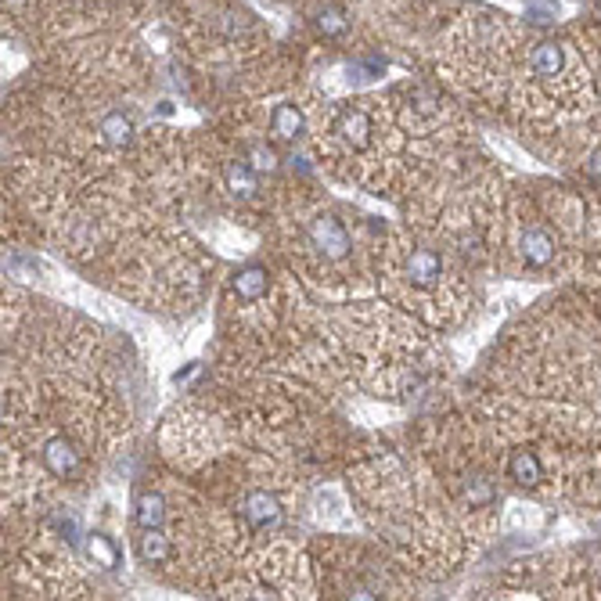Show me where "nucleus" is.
Segmentation results:
<instances>
[{
    "mask_svg": "<svg viewBox=\"0 0 601 601\" xmlns=\"http://www.w3.org/2000/svg\"><path fill=\"white\" fill-rule=\"evenodd\" d=\"M43 465L54 472V476H72L76 468H79V454L65 443V439H51L47 447H43Z\"/></svg>",
    "mask_w": 601,
    "mask_h": 601,
    "instance_id": "obj_8",
    "label": "nucleus"
},
{
    "mask_svg": "<svg viewBox=\"0 0 601 601\" xmlns=\"http://www.w3.org/2000/svg\"><path fill=\"white\" fill-rule=\"evenodd\" d=\"M162 519H166L162 497H159V494H144V497L137 501V526H141V530H159Z\"/></svg>",
    "mask_w": 601,
    "mask_h": 601,
    "instance_id": "obj_12",
    "label": "nucleus"
},
{
    "mask_svg": "<svg viewBox=\"0 0 601 601\" xmlns=\"http://www.w3.org/2000/svg\"><path fill=\"white\" fill-rule=\"evenodd\" d=\"M224 180H227L231 195L253 199V191H256V170H253V166H245V162H231V166L224 170Z\"/></svg>",
    "mask_w": 601,
    "mask_h": 601,
    "instance_id": "obj_11",
    "label": "nucleus"
},
{
    "mask_svg": "<svg viewBox=\"0 0 601 601\" xmlns=\"http://www.w3.org/2000/svg\"><path fill=\"white\" fill-rule=\"evenodd\" d=\"M310 238H313V245H317L324 256H331V260H342V256L349 253V235H346V227H342L335 217H317V220L310 224Z\"/></svg>",
    "mask_w": 601,
    "mask_h": 601,
    "instance_id": "obj_1",
    "label": "nucleus"
},
{
    "mask_svg": "<svg viewBox=\"0 0 601 601\" xmlns=\"http://www.w3.org/2000/svg\"><path fill=\"white\" fill-rule=\"evenodd\" d=\"M302 112L300 105H278L274 108V116H271V134L278 137V141H296L302 134Z\"/></svg>",
    "mask_w": 601,
    "mask_h": 601,
    "instance_id": "obj_10",
    "label": "nucleus"
},
{
    "mask_svg": "<svg viewBox=\"0 0 601 601\" xmlns=\"http://www.w3.org/2000/svg\"><path fill=\"white\" fill-rule=\"evenodd\" d=\"M439 274H443V260L432 253V249H418V253H411V260H407V278H411V285H436L439 282Z\"/></svg>",
    "mask_w": 601,
    "mask_h": 601,
    "instance_id": "obj_4",
    "label": "nucleus"
},
{
    "mask_svg": "<svg viewBox=\"0 0 601 601\" xmlns=\"http://www.w3.org/2000/svg\"><path fill=\"white\" fill-rule=\"evenodd\" d=\"M137 551H141V559H144V562L159 566V562H166V559H170V541H166V533H162V530H144V537H141Z\"/></svg>",
    "mask_w": 601,
    "mask_h": 601,
    "instance_id": "obj_13",
    "label": "nucleus"
},
{
    "mask_svg": "<svg viewBox=\"0 0 601 601\" xmlns=\"http://www.w3.org/2000/svg\"><path fill=\"white\" fill-rule=\"evenodd\" d=\"M598 11H601V0H598Z\"/></svg>",
    "mask_w": 601,
    "mask_h": 601,
    "instance_id": "obj_19",
    "label": "nucleus"
},
{
    "mask_svg": "<svg viewBox=\"0 0 601 601\" xmlns=\"http://www.w3.org/2000/svg\"><path fill=\"white\" fill-rule=\"evenodd\" d=\"M335 134H338L349 148H364V144H367V134H371V119H367L360 108H346V112H338V119H335Z\"/></svg>",
    "mask_w": 601,
    "mask_h": 601,
    "instance_id": "obj_3",
    "label": "nucleus"
},
{
    "mask_svg": "<svg viewBox=\"0 0 601 601\" xmlns=\"http://www.w3.org/2000/svg\"><path fill=\"white\" fill-rule=\"evenodd\" d=\"M130 134H134V123H130V116H123V112H112V116H105L101 119V137L108 141V144H126L130 141Z\"/></svg>",
    "mask_w": 601,
    "mask_h": 601,
    "instance_id": "obj_16",
    "label": "nucleus"
},
{
    "mask_svg": "<svg viewBox=\"0 0 601 601\" xmlns=\"http://www.w3.org/2000/svg\"><path fill=\"white\" fill-rule=\"evenodd\" d=\"M530 65H533L537 76H559V72L566 69V51H562V43H555V40L537 43L533 54H530Z\"/></svg>",
    "mask_w": 601,
    "mask_h": 601,
    "instance_id": "obj_6",
    "label": "nucleus"
},
{
    "mask_svg": "<svg viewBox=\"0 0 601 601\" xmlns=\"http://www.w3.org/2000/svg\"><path fill=\"white\" fill-rule=\"evenodd\" d=\"M465 497H468V504H472V508L490 504V501H494V486H490L486 479H472V483H468V490H465Z\"/></svg>",
    "mask_w": 601,
    "mask_h": 601,
    "instance_id": "obj_18",
    "label": "nucleus"
},
{
    "mask_svg": "<svg viewBox=\"0 0 601 601\" xmlns=\"http://www.w3.org/2000/svg\"><path fill=\"white\" fill-rule=\"evenodd\" d=\"M87 555H90L101 569H116V566H119V551H116V544H112L105 533H90V537H87Z\"/></svg>",
    "mask_w": 601,
    "mask_h": 601,
    "instance_id": "obj_14",
    "label": "nucleus"
},
{
    "mask_svg": "<svg viewBox=\"0 0 601 601\" xmlns=\"http://www.w3.org/2000/svg\"><path fill=\"white\" fill-rule=\"evenodd\" d=\"M249 166L256 173H271V170H278V152L267 148V144H253L249 148Z\"/></svg>",
    "mask_w": 601,
    "mask_h": 601,
    "instance_id": "obj_17",
    "label": "nucleus"
},
{
    "mask_svg": "<svg viewBox=\"0 0 601 601\" xmlns=\"http://www.w3.org/2000/svg\"><path fill=\"white\" fill-rule=\"evenodd\" d=\"M508 476L519 483V486H537L544 468H541V458L533 450H515L512 461H508Z\"/></svg>",
    "mask_w": 601,
    "mask_h": 601,
    "instance_id": "obj_9",
    "label": "nucleus"
},
{
    "mask_svg": "<svg viewBox=\"0 0 601 601\" xmlns=\"http://www.w3.org/2000/svg\"><path fill=\"white\" fill-rule=\"evenodd\" d=\"M522 260L537 271H544L555 260V238L548 231H526L522 235Z\"/></svg>",
    "mask_w": 601,
    "mask_h": 601,
    "instance_id": "obj_5",
    "label": "nucleus"
},
{
    "mask_svg": "<svg viewBox=\"0 0 601 601\" xmlns=\"http://www.w3.org/2000/svg\"><path fill=\"white\" fill-rule=\"evenodd\" d=\"M245 519H249V526H256V530L274 526V522L282 519V504H278V497L267 494V490L249 494V497H245Z\"/></svg>",
    "mask_w": 601,
    "mask_h": 601,
    "instance_id": "obj_2",
    "label": "nucleus"
},
{
    "mask_svg": "<svg viewBox=\"0 0 601 601\" xmlns=\"http://www.w3.org/2000/svg\"><path fill=\"white\" fill-rule=\"evenodd\" d=\"M317 29H320L324 36H342V32L349 29L346 7H338V4H324V7L317 11Z\"/></svg>",
    "mask_w": 601,
    "mask_h": 601,
    "instance_id": "obj_15",
    "label": "nucleus"
},
{
    "mask_svg": "<svg viewBox=\"0 0 601 601\" xmlns=\"http://www.w3.org/2000/svg\"><path fill=\"white\" fill-rule=\"evenodd\" d=\"M267 285H271V274L264 267H242L235 274V296L245 302H256L260 296H267Z\"/></svg>",
    "mask_w": 601,
    "mask_h": 601,
    "instance_id": "obj_7",
    "label": "nucleus"
}]
</instances>
